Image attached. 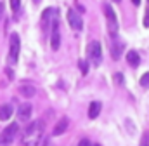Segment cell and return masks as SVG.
Here are the masks:
<instances>
[{"instance_id":"cell-10","label":"cell","mask_w":149,"mask_h":146,"mask_svg":"<svg viewBox=\"0 0 149 146\" xmlns=\"http://www.w3.org/2000/svg\"><path fill=\"white\" fill-rule=\"evenodd\" d=\"M68 118L66 117H63V118H59L57 120V124L54 125V131H52V134L54 136H61V134H64L66 131H68Z\"/></svg>"},{"instance_id":"cell-27","label":"cell","mask_w":149,"mask_h":146,"mask_svg":"<svg viewBox=\"0 0 149 146\" xmlns=\"http://www.w3.org/2000/svg\"><path fill=\"white\" fill-rule=\"evenodd\" d=\"M94 146H101V145H94Z\"/></svg>"},{"instance_id":"cell-19","label":"cell","mask_w":149,"mask_h":146,"mask_svg":"<svg viewBox=\"0 0 149 146\" xmlns=\"http://www.w3.org/2000/svg\"><path fill=\"white\" fill-rule=\"evenodd\" d=\"M144 26H146V28H149V11L146 12V16H144Z\"/></svg>"},{"instance_id":"cell-23","label":"cell","mask_w":149,"mask_h":146,"mask_svg":"<svg viewBox=\"0 0 149 146\" xmlns=\"http://www.w3.org/2000/svg\"><path fill=\"white\" fill-rule=\"evenodd\" d=\"M132 2H134L135 5H139V4H141V0H132Z\"/></svg>"},{"instance_id":"cell-14","label":"cell","mask_w":149,"mask_h":146,"mask_svg":"<svg viewBox=\"0 0 149 146\" xmlns=\"http://www.w3.org/2000/svg\"><path fill=\"white\" fill-rule=\"evenodd\" d=\"M10 117H12V106H10V105H2V106H0V120L5 122V120H9Z\"/></svg>"},{"instance_id":"cell-20","label":"cell","mask_w":149,"mask_h":146,"mask_svg":"<svg viewBox=\"0 0 149 146\" xmlns=\"http://www.w3.org/2000/svg\"><path fill=\"white\" fill-rule=\"evenodd\" d=\"M78 146H92V145L88 143V139H81V141L78 143Z\"/></svg>"},{"instance_id":"cell-2","label":"cell","mask_w":149,"mask_h":146,"mask_svg":"<svg viewBox=\"0 0 149 146\" xmlns=\"http://www.w3.org/2000/svg\"><path fill=\"white\" fill-rule=\"evenodd\" d=\"M17 131H19V125L17 124H10L7 125L2 132H0V145L2 146H9L17 136Z\"/></svg>"},{"instance_id":"cell-8","label":"cell","mask_w":149,"mask_h":146,"mask_svg":"<svg viewBox=\"0 0 149 146\" xmlns=\"http://www.w3.org/2000/svg\"><path fill=\"white\" fill-rule=\"evenodd\" d=\"M121 49H123V44L118 40V36L113 35L111 36V58L113 59H120L121 56Z\"/></svg>"},{"instance_id":"cell-9","label":"cell","mask_w":149,"mask_h":146,"mask_svg":"<svg viewBox=\"0 0 149 146\" xmlns=\"http://www.w3.org/2000/svg\"><path fill=\"white\" fill-rule=\"evenodd\" d=\"M31 105L30 103H23L19 110H17V118L21 120V122H26V120H30V117H31Z\"/></svg>"},{"instance_id":"cell-16","label":"cell","mask_w":149,"mask_h":146,"mask_svg":"<svg viewBox=\"0 0 149 146\" xmlns=\"http://www.w3.org/2000/svg\"><path fill=\"white\" fill-rule=\"evenodd\" d=\"M78 68H80V72L83 73V75H85V73L88 72V63H87V61H83V59H81V61H80V63H78Z\"/></svg>"},{"instance_id":"cell-18","label":"cell","mask_w":149,"mask_h":146,"mask_svg":"<svg viewBox=\"0 0 149 146\" xmlns=\"http://www.w3.org/2000/svg\"><path fill=\"white\" fill-rule=\"evenodd\" d=\"M9 4H10L12 11H17V9H19V5H21V0H9Z\"/></svg>"},{"instance_id":"cell-24","label":"cell","mask_w":149,"mask_h":146,"mask_svg":"<svg viewBox=\"0 0 149 146\" xmlns=\"http://www.w3.org/2000/svg\"><path fill=\"white\" fill-rule=\"evenodd\" d=\"M2 14H3V9H2V5H0V18H2Z\"/></svg>"},{"instance_id":"cell-4","label":"cell","mask_w":149,"mask_h":146,"mask_svg":"<svg viewBox=\"0 0 149 146\" xmlns=\"http://www.w3.org/2000/svg\"><path fill=\"white\" fill-rule=\"evenodd\" d=\"M19 49H21V42H19V35L12 33L10 40H9V61L14 65L19 58Z\"/></svg>"},{"instance_id":"cell-28","label":"cell","mask_w":149,"mask_h":146,"mask_svg":"<svg viewBox=\"0 0 149 146\" xmlns=\"http://www.w3.org/2000/svg\"><path fill=\"white\" fill-rule=\"evenodd\" d=\"M114 2H120V0H114Z\"/></svg>"},{"instance_id":"cell-12","label":"cell","mask_w":149,"mask_h":146,"mask_svg":"<svg viewBox=\"0 0 149 146\" xmlns=\"http://www.w3.org/2000/svg\"><path fill=\"white\" fill-rule=\"evenodd\" d=\"M19 94H21L23 98H33V96L37 94V89H35L33 85H21V87H19Z\"/></svg>"},{"instance_id":"cell-26","label":"cell","mask_w":149,"mask_h":146,"mask_svg":"<svg viewBox=\"0 0 149 146\" xmlns=\"http://www.w3.org/2000/svg\"><path fill=\"white\" fill-rule=\"evenodd\" d=\"M42 146H47V141H43V145H42Z\"/></svg>"},{"instance_id":"cell-5","label":"cell","mask_w":149,"mask_h":146,"mask_svg":"<svg viewBox=\"0 0 149 146\" xmlns=\"http://www.w3.org/2000/svg\"><path fill=\"white\" fill-rule=\"evenodd\" d=\"M87 54H88V58H90L94 63H99V61H101V56H102L101 44H99L97 40L90 42V44H88V47H87Z\"/></svg>"},{"instance_id":"cell-6","label":"cell","mask_w":149,"mask_h":146,"mask_svg":"<svg viewBox=\"0 0 149 146\" xmlns=\"http://www.w3.org/2000/svg\"><path fill=\"white\" fill-rule=\"evenodd\" d=\"M54 26H52V38H50V47L52 51H59L61 47V32H59V23L57 21H52Z\"/></svg>"},{"instance_id":"cell-15","label":"cell","mask_w":149,"mask_h":146,"mask_svg":"<svg viewBox=\"0 0 149 146\" xmlns=\"http://www.w3.org/2000/svg\"><path fill=\"white\" fill-rule=\"evenodd\" d=\"M127 61H128V65L130 66H139V54L135 52V51H128L127 52Z\"/></svg>"},{"instance_id":"cell-13","label":"cell","mask_w":149,"mask_h":146,"mask_svg":"<svg viewBox=\"0 0 149 146\" xmlns=\"http://www.w3.org/2000/svg\"><path fill=\"white\" fill-rule=\"evenodd\" d=\"M99 113H101V103L99 101H94V103H90V106H88V118H97L99 117Z\"/></svg>"},{"instance_id":"cell-3","label":"cell","mask_w":149,"mask_h":146,"mask_svg":"<svg viewBox=\"0 0 149 146\" xmlns=\"http://www.w3.org/2000/svg\"><path fill=\"white\" fill-rule=\"evenodd\" d=\"M104 7V14H106V21H108V32H109V35H116L118 33V18H116V14H114V11H113V7H109L108 4H104L102 5Z\"/></svg>"},{"instance_id":"cell-25","label":"cell","mask_w":149,"mask_h":146,"mask_svg":"<svg viewBox=\"0 0 149 146\" xmlns=\"http://www.w3.org/2000/svg\"><path fill=\"white\" fill-rule=\"evenodd\" d=\"M33 2H35V4H40V0H33Z\"/></svg>"},{"instance_id":"cell-21","label":"cell","mask_w":149,"mask_h":146,"mask_svg":"<svg viewBox=\"0 0 149 146\" xmlns=\"http://www.w3.org/2000/svg\"><path fill=\"white\" fill-rule=\"evenodd\" d=\"M114 78H116V82H118V84H121V73H116V75H114Z\"/></svg>"},{"instance_id":"cell-17","label":"cell","mask_w":149,"mask_h":146,"mask_svg":"<svg viewBox=\"0 0 149 146\" xmlns=\"http://www.w3.org/2000/svg\"><path fill=\"white\" fill-rule=\"evenodd\" d=\"M141 85H142V87H148L149 85V72L142 75V78H141Z\"/></svg>"},{"instance_id":"cell-22","label":"cell","mask_w":149,"mask_h":146,"mask_svg":"<svg viewBox=\"0 0 149 146\" xmlns=\"http://www.w3.org/2000/svg\"><path fill=\"white\" fill-rule=\"evenodd\" d=\"M141 146H148V136H144V138H142V145Z\"/></svg>"},{"instance_id":"cell-11","label":"cell","mask_w":149,"mask_h":146,"mask_svg":"<svg viewBox=\"0 0 149 146\" xmlns=\"http://www.w3.org/2000/svg\"><path fill=\"white\" fill-rule=\"evenodd\" d=\"M56 14H57V11H56L54 7L45 9V11H43V14H42V26H43V28H47V26H49V23H50V19H52Z\"/></svg>"},{"instance_id":"cell-1","label":"cell","mask_w":149,"mask_h":146,"mask_svg":"<svg viewBox=\"0 0 149 146\" xmlns=\"http://www.w3.org/2000/svg\"><path fill=\"white\" fill-rule=\"evenodd\" d=\"M42 122H31L26 131H24V136H23V145L24 146H37L40 145V139H42Z\"/></svg>"},{"instance_id":"cell-7","label":"cell","mask_w":149,"mask_h":146,"mask_svg":"<svg viewBox=\"0 0 149 146\" xmlns=\"http://www.w3.org/2000/svg\"><path fill=\"white\" fill-rule=\"evenodd\" d=\"M68 23L71 25L73 30H81V26H83L81 16H78V12L74 9H68Z\"/></svg>"}]
</instances>
